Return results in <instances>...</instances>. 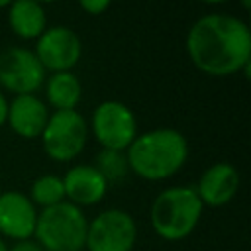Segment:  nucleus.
<instances>
[{"mask_svg":"<svg viewBox=\"0 0 251 251\" xmlns=\"http://www.w3.org/2000/svg\"><path fill=\"white\" fill-rule=\"evenodd\" d=\"M186 53L192 65L206 75L227 76L243 71L249 76L251 29L233 14H204L186 33Z\"/></svg>","mask_w":251,"mask_h":251,"instance_id":"obj_1","label":"nucleus"},{"mask_svg":"<svg viewBox=\"0 0 251 251\" xmlns=\"http://www.w3.org/2000/svg\"><path fill=\"white\" fill-rule=\"evenodd\" d=\"M127 169L145 180H165L176 175L188 161V141L173 127H157L131 141L126 149Z\"/></svg>","mask_w":251,"mask_h":251,"instance_id":"obj_2","label":"nucleus"},{"mask_svg":"<svg viewBox=\"0 0 251 251\" xmlns=\"http://www.w3.org/2000/svg\"><path fill=\"white\" fill-rule=\"evenodd\" d=\"M204 212L196 188L188 184H178L161 190L149 210V220L153 231L165 241L186 239L198 226Z\"/></svg>","mask_w":251,"mask_h":251,"instance_id":"obj_3","label":"nucleus"},{"mask_svg":"<svg viewBox=\"0 0 251 251\" xmlns=\"http://www.w3.org/2000/svg\"><path fill=\"white\" fill-rule=\"evenodd\" d=\"M88 220L82 208L63 200L37 212L33 237L43 251H82Z\"/></svg>","mask_w":251,"mask_h":251,"instance_id":"obj_4","label":"nucleus"},{"mask_svg":"<svg viewBox=\"0 0 251 251\" xmlns=\"http://www.w3.org/2000/svg\"><path fill=\"white\" fill-rule=\"evenodd\" d=\"M39 139L47 157L57 163H69L82 153L88 139V124L78 110H57L49 114Z\"/></svg>","mask_w":251,"mask_h":251,"instance_id":"obj_5","label":"nucleus"},{"mask_svg":"<svg viewBox=\"0 0 251 251\" xmlns=\"http://www.w3.org/2000/svg\"><path fill=\"white\" fill-rule=\"evenodd\" d=\"M88 127L102 149L108 151L126 153V149L137 137V118L133 110L120 100L100 102L92 112Z\"/></svg>","mask_w":251,"mask_h":251,"instance_id":"obj_6","label":"nucleus"},{"mask_svg":"<svg viewBox=\"0 0 251 251\" xmlns=\"http://www.w3.org/2000/svg\"><path fill=\"white\" fill-rule=\"evenodd\" d=\"M137 239V224L133 216L120 208L102 210L88 222L86 251H133Z\"/></svg>","mask_w":251,"mask_h":251,"instance_id":"obj_7","label":"nucleus"},{"mask_svg":"<svg viewBox=\"0 0 251 251\" xmlns=\"http://www.w3.org/2000/svg\"><path fill=\"white\" fill-rule=\"evenodd\" d=\"M33 55L45 73L73 71L80 61L82 41L75 29L67 25H51L35 39Z\"/></svg>","mask_w":251,"mask_h":251,"instance_id":"obj_8","label":"nucleus"},{"mask_svg":"<svg viewBox=\"0 0 251 251\" xmlns=\"http://www.w3.org/2000/svg\"><path fill=\"white\" fill-rule=\"evenodd\" d=\"M45 82V69L31 49L8 47L0 53V86L20 94H35Z\"/></svg>","mask_w":251,"mask_h":251,"instance_id":"obj_9","label":"nucleus"},{"mask_svg":"<svg viewBox=\"0 0 251 251\" xmlns=\"http://www.w3.org/2000/svg\"><path fill=\"white\" fill-rule=\"evenodd\" d=\"M37 222V208L20 190L0 192V235L16 241L31 239Z\"/></svg>","mask_w":251,"mask_h":251,"instance_id":"obj_10","label":"nucleus"},{"mask_svg":"<svg viewBox=\"0 0 251 251\" xmlns=\"http://www.w3.org/2000/svg\"><path fill=\"white\" fill-rule=\"evenodd\" d=\"M194 188L204 206L222 208L229 204L239 190V171L231 163H214L200 175Z\"/></svg>","mask_w":251,"mask_h":251,"instance_id":"obj_11","label":"nucleus"},{"mask_svg":"<svg viewBox=\"0 0 251 251\" xmlns=\"http://www.w3.org/2000/svg\"><path fill=\"white\" fill-rule=\"evenodd\" d=\"M61 178L65 200L78 208L98 204L106 196L110 184L94 165H75Z\"/></svg>","mask_w":251,"mask_h":251,"instance_id":"obj_12","label":"nucleus"},{"mask_svg":"<svg viewBox=\"0 0 251 251\" xmlns=\"http://www.w3.org/2000/svg\"><path fill=\"white\" fill-rule=\"evenodd\" d=\"M49 114L51 112L47 110V104L37 94H20L8 102L6 124L16 135L24 139H35L47 126Z\"/></svg>","mask_w":251,"mask_h":251,"instance_id":"obj_13","label":"nucleus"},{"mask_svg":"<svg viewBox=\"0 0 251 251\" xmlns=\"http://www.w3.org/2000/svg\"><path fill=\"white\" fill-rule=\"evenodd\" d=\"M8 25L22 39H37L47 29L45 8L35 0H16L8 6Z\"/></svg>","mask_w":251,"mask_h":251,"instance_id":"obj_14","label":"nucleus"},{"mask_svg":"<svg viewBox=\"0 0 251 251\" xmlns=\"http://www.w3.org/2000/svg\"><path fill=\"white\" fill-rule=\"evenodd\" d=\"M45 84V96L47 104L57 110H76L80 98H82V86L78 76L73 71L63 73H51L47 76Z\"/></svg>","mask_w":251,"mask_h":251,"instance_id":"obj_15","label":"nucleus"},{"mask_svg":"<svg viewBox=\"0 0 251 251\" xmlns=\"http://www.w3.org/2000/svg\"><path fill=\"white\" fill-rule=\"evenodd\" d=\"M29 200L33 206L49 208L65 200V188H63V178L57 175H41L31 182L29 188Z\"/></svg>","mask_w":251,"mask_h":251,"instance_id":"obj_16","label":"nucleus"},{"mask_svg":"<svg viewBox=\"0 0 251 251\" xmlns=\"http://www.w3.org/2000/svg\"><path fill=\"white\" fill-rule=\"evenodd\" d=\"M102 176L110 182V180H118L122 178L129 169H127V161H126V153L122 151H108L102 149V153L98 155V161L94 165Z\"/></svg>","mask_w":251,"mask_h":251,"instance_id":"obj_17","label":"nucleus"},{"mask_svg":"<svg viewBox=\"0 0 251 251\" xmlns=\"http://www.w3.org/2000/svg\"><path fill=\"white\" fill-rule=\"evenodd\" d=\"M80 8L88 12L90 16H98L110 8V2L108 0H80Z\"/></svg>","mask_w":251,"mask_h":251,"instance_id":"obj_18","label":"nucleus"},{"mask_svg":"<svg viewBox=\"0 0 251 251\" xmlns=\"http://www.w3.org/2000/svg\"><path fill=\"white\" fill-rule=\"evenodd\" d=\"M8 251H43L41 245L31 237V239H24V241H16Z\"/></svg>","mask_w":251,"mask_h":251,"instance_id":"obj_19","label":"nucleus"},{"mask_svg":"<svg viewBox=\"0 0 251 251\" xmlns=\"http://www.w3.org/2000/svg\"><path fill=\"white\" fill-rule=\"evenodd\" d=\"M6 116H8V100H6L4 92L0 90V127L6 124Z\"/></svg>","mask_w":251,"mask_h":251,"instance_id":"obj_20","label":"nucleus"},{"mask_svg":"<svg viewBox=\"0 0 251 251\" xmlns=\"http://www.w3.org/2000/svg\"><path fill=\"white\" fill-rule=\"evenodd\" d=\"M8 249H10V247H8V245H6V241L0 237V251H8Z\"/></svg>","mask_w":251,"mask_h":251,"instance_id":"obj_21","label":"nucleus"},{"mask_svg":"<svg viewBox=\"0 0 251 251\" xmlns=\"http://www.w3.org/2000/svg\"><path fill=\"white\" fill-rule=\"evenodd\" d=\"M8 6H10L8 0H0V8H8Z\"/></svg>","mask_w":251,"mask_h":251,"instance_id":"obj_22","label":"nucleus"},{"mask_svg":"<svg viewBox=\"0 0 251 251\" xmlns=\"http://www.w3.org/2000/svg\"><path fill=\"white\" fill-rule=\"evenodd\" d=\"M0 192H2V186H0Z\"/></svg>","mask_w":251,"mask_h":251,"instance_id":"obj_23","label":"nucleus"}]
</instances>
